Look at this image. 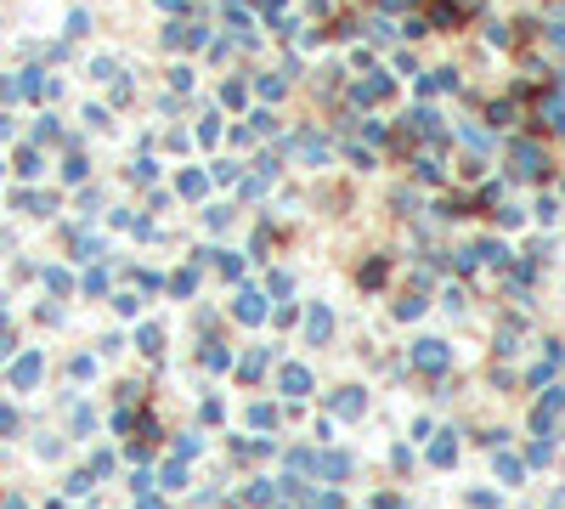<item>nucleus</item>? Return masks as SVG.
Segmentation results:
<instances>
[{"label": "nucleus", "mask_w": 565, "mask_h": 509, "mask_svg": "<svg viewBox=\"0 0 565 509\" xmlns=\"http://www.w3.org/2000/svg\"><path fill=\"white\" fill-rule=\"evenodd\" d=\"M311 509H339V498H334V492H322V498H311Z\"/></svg>", "instance_id": "a211bd4d"}, {"label": "nucleus", "mask_w": 565, "mask_h": 509, "mask_svg": "<svg viewBox=\"0 0 565 509\" xmlns=\"http://www.w3.org/2000/svg\"><path fill=\"white\" fill-rule=\"evenodd\" d=\"M260 368H266V351H249L243 357V379H260Z\"/></svg>", "instance_id": "f8f14e48"}, {"label": "nucleus", "mask_w": 565, "mask_h": 509, "mask_svg": "<svg viewBox=\"0 0 565 509\" xmlns=\"http://www.w3.org/2000/svg\"><path fill=\"white\" fill-rule=\"evenodd\" d=\"M158 339H164L158 328H142V334H136V346H142V351H158Z\"/></svg>", "instance_id": "2eb2a0df"}, {"label": "nucleus", "mask_w": 565, "mask_h": 509, "mask_svg": "<svg viewBox=\"0 0 565 509\" xmlns=\"http://www.w3.org/2000/svg\"><path fill=\"white\" fill-rule=\"evenodd\" d=\"M548 509H565V492H554V498H548Z\"/></svg>", "instance_id": "aec40b11"}, {"label": "nucleus", "mask_w": 565, "mask_h": 509, "mask_svg": "<svg viewBox=\"0 0 565 509\" xmlns=\"http://www.w3.org/2000/svg\"><path fill=\"white\" fill-rule=\"evenodd\" d=\"M40 368H46V362H40L34 351H28V357H17V368H12V385H34V379H40Z\"/></svg>", "instance_id": "423d86ee"}, {"label": "nucleus", "mask_w": 565, "mask_h": 509, "mask_svg": "<svg viewBox=\"0 0 565 509\" xmlns=\"http://www.w3.org/2000/svg\"><path fill=\"white\" fill-rule=\"evenodd\" d=\"M6 430H17V413H12V407H0V436H6Z\"/></svg>", "instance_id": "f3484780"}, {"label": "nucleus", "mask_w": 565, "mask_h": 509, "mask_svg": "<svg viewBox=\"0 0 565 509\" xmlns=\"http://www.w3.org/2000/svg\"><path fill=\"white\" fill-rule=\"evenodd\" d=\"M158 481H164V487H181V481H187V464H181V458H176V464H164V476H158Z\"/></svg>", "instance_id": "9d476101"}, {"label": "nucleus", "mask_w": 565, "mask_h": 509, "mask_svg": "<svg viewBox=\"0 0 565 509\" xmlns=\"http://www.w3.org/2000/svg\"><path fill=\"white\" fill-rule=\"evenodd\" d=\"M447 362H452V351L441 346V339H418L413 346V368L418 373H447Z\"/></svg>", "instance_id": "f257e3e1"}, {"label": "nucleus", "mask_w": 565, "mask_h": 509, "mask_svg": "<svg viewBox=\"0 0 565 509\" xmlns=\"http://www.w3.org/2000/svg\"><path fill=\"white\" fill-rule=\"evenodd\" d=\"M424 312V300H413V294H407V300H396V317H418Z\"/></svg>", "instance_id": "dca6fc26"}, {"label": "nucleus", "mask_w": 565, "mask_h": 509, "mask_svg": "<svg viewBox=\"0 0 565 509\" xmlns=\"http://www.w3.org/2000/svg\"><path fill=\"white\" fill-rule=\"evenodd\" d=\"M249 419H254V424H260V430H272V424H277V413H272V407H266V402H254V407H249Z\"/></svg>", "instance_id": "9b49d317"}, {"label": "nucleus", "mask_w": 565, "mask_h": 509, "mask_svg": "<svg viewBox=\"0 0 565 509\" xmlns=\"http://www.w3.org/2000/svg\"><path fill=\"white\" fill-rule=\"evenodd\" d=\"M537 159H543V147H537V142H514V170H520V176H532Z\"/></svg>", "instance_id": "39448f33"}, {"label": "nucleus", "mask_w": 565, "mask_h": 509, "mask_svg": "<svg viewBox=\"0 0 565 509\" xmlns=\"http://www.w3.org/2000/svg\"><path fill=\"white\" fill-rule=\"evenodd\" d=\"M390 97V79H368V85H357V102H384Z\"/></svg>", "instance_id": "1a4fd4ad"}, {"label": "nucleus", "mask_w": 565, "mask_h": 509, "mask_svg": "<svg viewBox=\"0 0 565 509\" xmlns=\"http://www.w3.org/2000/svg\"><path fill=\"white\" fill-rule=\"evenodd\" d=\"M498 476H503V481H520V458L503 453V458H498Z\"/></svg>", "instance_id": "4468645a"}, {"label": "nucleus", "mask_w": 565, "mask_h": 509, "mask_svg": "<svg viewBox=\"0 0 565 509\" xmlns=\"http://www.w3.org/2000/svg\"><path fill=\"white\" fill-rule=\"evenodd\" d=\"M136 509H164V503H158V498H147V492H142V498H136Z\"/></svg>", "instance_id": "6ab92c4d"}, {"label": "nucleus", "mask_w": 565, "mask_h": 509, "mask_svg": "<svg viewBox=\"0 0 565 509\" xmlns=\"http://www.w3.org/2000/svg\"><path fill=\"white\" fill-rule=\"evenodd\" d=\"M277 385H283L288 396H306V391H311V373H306V368H300V362H288V368L277 373Z\"/></svg>", "instance_id": "7ed1b4c3"}, {"label": "nucleus", "mask_w": 565, "mask_h": 509, "mask_svg": "<svg viewBox=\"0 0 565 509\" xmlns=\"http://www.w3.org/2000/svg\"><path fill=\"white\" fill-rule=\"evenodd\" d=\"M266 317V300L260 294H238V323H260Z\"/></svg>", "instance_id": "0eeeda50"}, {"label": "nucleus", "mask_w": 565, "mask_h": 509, "mask_svg": "<svg viewBox=\"0 0 565 509\" xmlns=\"http://www.w3.org/2000/svg\"><path fill=\"white\" fill-rule=\"evenodd\" d=\"M306 334H311V346H322V339L334 334V317H328V306H317V312H306Z\"/></svg>", "instance_id": "20e7f679"}, {"label": "nucleus", "mask_w": 565, "mask_h": 509, "mask_svg": "<svg viewBox=\"0 0 565 509\" xmlns=\"http://www.w3.org/2000/svg\"><path fill=\"white\" fill-rule=\"evenodd\" d=\"M334 413H339V419H357V413H362V391H339V396H334Z\"/></svg>", "instance_id": "6e6552de"}, {"label": "nucleus", "mask_w": 565, "mask_h": 509, "mask_svg": "<svg viewBox=\"0 0 565 509\" xmlns=\"http://www.w3.org/2000/svg\"><path fill=\"white\" fill-rule=\"evenodd\" d=\"M429 458H436V464H452V458H458V447H452V442H447V436H441V442H436V447H429Z\"/></svg>", "instance_id": "ddd939ff"}, {"label": "nucleus", "mask_w": 565, "mask_h": 509, "mask_svg": "<svg viewBox=\"0 0 565 509\" xmlns=\"http://www.w3.org/2000/svg\"><path fill=\"white\" fill-rule=\"evenodd\" d=\"M311 470H317L322 481H345V470H351V458H345V453H311Z\"/></svg>", "instance_id": "f03ea898"}]
</instances>
